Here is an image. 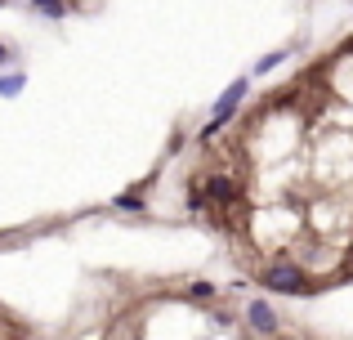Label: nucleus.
Wrapping results in <instances>:
<instances>
[{
	"mask_svg": "<svg viewBox=\"0 0 353 340\" xmlns=\"http://www.w3.org/2000/svg\"><path fill=\"white\" fill-rule=\"evenodd\" d=\"M250 81H255V77L246 72V77H237L233 86H228L224 94H219V103H215V112H210V121L201 126L197 143H215V134H219V130H224V126H228V121H233V117L241 112V99L250 94Z\"/></svg>",
	"mask_w": 353,
	"mask_h": 340,
	"instance_id": "2",
	"label": "nucleus"
},
{
	"mask_svg": "<svg viewBox=\"0 0 353 340\" xmlns=\"http://www.w3.org/2000/svg\"><path fill=\"white\" fill-rule=\"evenodd\" d=\"M27 86V72H0V99H18Z\"/></svg>",
	"mask_w": 353,
	"mask_h": 340,
	"instance_id": "6",
	"label": "nucleus"
},
{
	"mask_svg": "<svg viewBox=\"0 0 353 340\" xmlns=\"http://www.w3.org/2000/svg\"><path fill=\"white\" fill-rule=\"evenodd\" d=\"M241 314H246V327H250V332H259V336H277V332H282V323H277V309L268 305V300H250Z\"/></svg>",
	"mask_w": 353,
	"mask_h": 340,
	"instance_id": "3",
	"label": "nucleus"
},
{
	"mask_svg": "<svg viewBox=\"0 0 353 340\" xmlns=\"http://www.w3.org/2000/svg\"><path fill=\"white\" fill-rule=\"evenodd\" d=\"M27 5H32L41 18H54V23H59V18H68V0H27Z\"/></svg>",
	"mask_w": 353,
	"mask_h": 340,
	"instance_id": "7",
	"label": "nucleus"
},
{
	"mask_svg": "<svg viewBox=\"0 0 353 340\" xmlns=\"http://www.w3.org/2000/svg\"><path fill=\"white\" fill-rule=\"evenodd\" d=\"M188 300H219V282L192 278V282H188Z\"/></svg>",
	"mask_w": 353,
	"mask_h": 340,
	"instance_id": "8",
	"label": "nucleus"
},
{
	"mask_svg": "<svg viewBox=\"0 0 353 340\" xmlns=\"http://www.w3.org/2000/svg\"><path fill=\"white\" fill-rule=\"evenodd\" d=\"M259 287L277 291V296H313V291H318V278H313L309 269H300V264H291V260H277V264H268V269H259Z\"/></svg>",
	"mask_w": 353,
	"mask_h": 340,
	"instance_id": "1",
	"label": "nucleus"
},
{
	"mask_svg": "<svg viewBox=\"0 0 353 340\" xmlns=\"http://www.w3.org/2000/svg\"><path fill=\"white\" fill-rule=\"evenodd\" d=\"M286 59H291V50H268L264 59H259L255 68H250V77H268V72H277V68H282Z\"/></svg>",
	"mask_w": 353,
	"mask_h": 340,
	"instance_id": "5",
	"label": "nucleus"
},
{
	"mask_svg": "<svg viewBox=\"0 0 353 340\" xmlns=\"http://www.w3.org/2000/svg\"><path fill=\"white\" fill-rule=\"evenodd\" d=\"M112 210H121V215H143L148 210V192L143 188H130V192H117L112 201H108Z\"/></svg>",
	"mask_w": 353,
	"mask_h": 340,
	"instance_id": "4",
	"label": "nucleus"
},
{
	"mask_svg": "<svg viewBox=\"0 0 353 340\" xmlns=\"http://www.w3.org/2000/svg\"><path fill=\"white\" fill-rule=\"evenodd\" d=\"M9 63H14V50H9V45H5V41H0V72H5V68H9Z\"/></svg>",
	"mask_w": 353,
	"mask_h": 340,
	"instance_id": "9",
	"label": "nucleus"
},
{
	"mask_svg": "<svg viewBox=\"0 0 353 340\" xmlns=\"http://www.w3.org/2000/svg\"><path fill=\"white\" fill-rule=\"evenodd\" d=\"M14 340H23V336H14Z\"/></svg>",
	"mask_w": 353,
	"mask_h": 340,
	"instance_id": "10",
	"label": "nucleus"
}]
</instances>
